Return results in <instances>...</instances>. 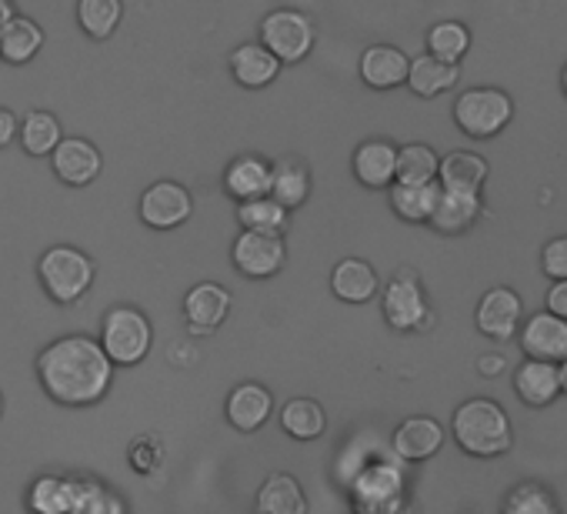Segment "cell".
<instances>
[{
  "instance_id": "1",
  "label": "cell",
  "mask_w": 567,
  "mask_h": 514,
  "mask_svg": "<svg viewBox=\"0 0 567 514\" xmlns=\"http://www.w3.org/2000/svg\"><path fill=\"white\" fill-rule=\"evenodd\" d=\"M38 381L44 394L64 408H91L114 384V361L101 338L64 335L38 354Z\"/></svg>"
},
{
  "instance_id": "2",
  "label": "cell",
  "mask_w": 567,
  "mask_h": 514,
  "mask_svg": "<svg viewBox=\"0 0 567 514\" xmlns=\"http://www.w3.org/2000/svg\"><path fill=\"white\" fill-rule=\"evenodd\" d=\"M451 431L457 448L471 458H501L511 451L514 441L507 411L491 398H471L457 404L451 418Z\"/></svg>"
},
{
  "instance_id": "3",
  "label": "cell",
  "mask_w": 567,
  "mask_h": 514,
  "mask_svg": "<svg viewBox=\"0 0 567 514\" xmlns=\"http://www.w3.org/2000/svg\"><path fill=\"white\" fill-rule=\"evenodd\" d=\"M38 278H41V288L44 295L54 301V305H78L94 278H97V265L91 257L81 250V247H71V244H54L41 254L38 261Z\"/></svg>"
},
{
  "instance_id": "4",
  "label": "cell",
  "mask_w": 567,
  "mask_h": 514,
  "mask_svg": "<svg viewBox=\"0 0 567 514\" xmlns=\"http://www.w3.org/2000/svg\"><path fill=\"white\" fill-rule=\"evenodd\" d=\"M101 345H104L107 358L114 361V368H137L154 348L151 318L131 305L111 308L101 321Z\"/></svg>"
},
{
  "instance_id": "5",
  "label": "cell",
  "mask_w": 567,
  "mask_h": 514,
  "mask_svg": "<svg viewBox=\"0 0 567 514\" xmlns=\"http://www.w3.org/2000/svg\"><path fill=\"white\" fill-rule=\"evenodd\" d=\"M348 494L354 514H401L408 481L398 461H374L351 477Z\"/></svg>"
},
{
  "instance_id": "6",
  "label": "cell",
  "mask_w": 567,
  "mask_h": 514,
  "mask_svg": "<svg viewBox=\"0 0 567 514\" xmlns=\"http://www.w3.org/2000/svg\"><path fill=\"white\" fill-rule=\"evenodd\" d=\"M514 117V101L497 88H471L454 101V124L474 137H497Z\"/></svg>"
},
{
  "instance_id": "7",
  "label": "cell",
  "mask_w": 567,
  "mask_h": 514,
  "mask_svg": "<svg viewBox=\"0 0 567 514\" xmlns=\"http://www.w3.org/2000/svg\"><path fill=\"white\" fill-rule=\"evenodd\" d=\"M260 44L277 54L280 64H298L315 48V24L301 11H270L260 21Z\"/></svg>"
},
{
  "instance_id": "8",
  "label": "cell",
  "mask_w": 567,
  "mask_h": 514,
  "mask_svg": "<svg viewBox=\"0 0 567 514\" xmlns=\"http://www.w3.org/2000/svg\"><path fill=\"white\" fill-rule=\"evenodd\" d=\"M137 214L141 220L151 227V230H174L181 224L190 220L194 214V197L184 184L177 181H154L144 194H141V204H137Z\"/></svg>"
},
{
  "instance_id": "9",
  "label": "cell",
  "mask_w": 567,
  "mask_h": 514,
  "mask_svg": "<svg viewBox=\"0 0 567 514\" xmlns=\"http://www.w3.org/2000/svg\"><path fill=\"white\" fill-rule=\"evenodd\" d=\"M284 257H288V247L277 234H257V230H244L234 240L230 261L237 268V275L250 278V281H267L284 268Z\"/></svg>"
},
{
  "instance_id": "10",
  "label": "cell",
  "mask_w": 567,
  "mask_h": 514,
  "mask_svg": "<svg viewBox=\"0 0 567 514\" xmlns=\"http://www.w3.org/2000/svg\"><path fill=\"white\" fill-rule=\"evenodd\" d=\"M381 311H384V321L394 328V331H417L427 325V298L421 291V281L411 275V271H398L384 295H381Z\"/></svg>"
},
{
  "instance_id": "11",
  "label": "cell",
  "mask_w": 567,
  "mask_h": 514,
  "mask_svg": "<svg viewBox=\"0 0 567 514\" xmlns=\"http://www.w3.org/2000/svg\"><path fill=\"white\" fill-rule=\"evenodd\" d=\"M517 341L527 358L560 364L567 358V321L557 318L554 311H537L524 321Z\"/></svg>"
},
{
  "instance_id": "12",
  "label": "cell",
  "mask_w": 567,
  "mask_h": 514,
  "mask_svg": "<svg viewBox=\"0 0 567 514\" xmlns=\"http://www.w3.org/2000/svg\"><path fill=\"white\" fill-rule=\"evenodd\" d=\"M227 315H230V291L214 281L194 285L184 298V321L194 338L214 335L227 321Z\"/></svg>"
},
{
  "instance_id": "13",
  "label": "cell",
  "mask_w": 567,
  "mask_h": 514,
  "mask_svg": "<svg viewBox=\"0 0 567 514\" xmlns=\"http://www.w3.org/2000/svg\"><path fill=\"white\" fill-rule=\"evenodd\" d=\"M520 315H524V305H520L517 291H511V288H491L477 301L474 321H477V331L484 338H491V341H511L517 335V328H520Z\"/></svg>"
},
{
  "instance_id": "14",
  "label": "cell",
  "mask_w": 567,
  "mask_h": 514,
  "mask_svg": "<svg viewBox=\"0 0 567 514\" xmlns=\"http://www.w3.org/2000/svg\"><path fill=\"white\" fill-rule=\"evenodd\" d=\"M51 167H54V174L68 187H87V184H94L101 177L104 157H101L94 141H87V137H64L61 147L51 154Z\"/></svg>"
},
{
  "instance_id": "15",
  "label": "cell",
  "mask_w": 567,
  "mask_h": 514,
  "mask_svg": "<svg viewBox=\"0 0 567 514\" xmlns=\"http://www.w3.org/2000/svg\"><path fill=\"white\" fill-rule=\"evenodd\" d=\"M408 74H411V58L401 48L374 44L361 54V81L374 91H394L408 84Z\"/></svg>"
},
{
  "instance_id": "16",
  "label": "cell",
  "mask_w": 567,
  "mask_h": 514,
  "mask_svg": "<svg viewBox=\"0 0 567 514\" xmlns=\"http://www.w3.org/2000/svg\"><path fill=\"white\" fill-rule=\"evenodd\" d=\"M398 151L391 141H364L354 157H351V167H354V177L371 187V191H381V187H391L398 181Z\"/></svg>"
},
{
  "instance_id": "17",
  "label": "cell",
  "mask_w": 567,
  "mask_h": 514,
  "mask_svg": "<svg viewBox=\"0 0 567 514\" xmlns=\"http://www.w3.org/2000/svg\"><path fill=\"white\" fill-rule=\"evenodd\" d=\"M441 444H444V428L427 414L408 418L404 424L394 428L391 438V448L401 461H427L441 451Z\"/></svg>"
},
{
  "instance_id": "18",
  "label": "cell",
  "mask_w": 567,
  "mask_h": 514,
  "mask_svg": "<svg viewBox=\"0 0 567 514\" xmlns=\"http://www.w3.org/2000/svg\"><path fill=\"white\" fill-rule=\"evenodd\" d=\"M224 411H227V421H230L237 431L250 434V431H257V428L267 424V418H270V411H274V394H270L264 384H257V381H244V384H237V388L227 394Z\"/></svg>"
},
{
  "instance_id": "19",
  "label": "cell",
  "mask_w": 567,
  "mask_h": 514,
  "mask_svg": "<svg viewBox=\"0 0 567 514\" xmlns=\"http://www.w3.org/2000/svg\"><path fill=\"white\" fill-rule=\"evenodd\" d=\"M270 181H274V167L264 157H257V154H240L224 171V191L237 204L254 201V197H267L270 194Z\"/></svg>"
},
{
  "instance_id": "20",
  "label": "cell",
  "mask_w": 567,
  "mask_h": 514,
  "mask_svg": "<svg viewBox=\"0 0 567 514\" xmlns=\"http://www.w3.org/2000/svg\"><path fill=\"white\" fill-rule=\"evenodd\" d=\"M514 391L527 408H547L550 401H557V394H564L560 388V368L550 361H534L527 358L517 371H514Z\"/></svg>"
},
{
  "instance_id": "21",
  "label": "cell",
  "mask_w": 567,
  "mask_h": 514,
  "mask_svg": "<svg viewBox=\"0 0 567 514\" xmlns=\"http://www.w3.org/2000/svg\"><path fill=\"white\" fill-rule=\"evenodd\" d=\"M28 514H74L78 507V477L41 474L24 497Z\"/></svg>"
},
{
  "instance_id": "22",
  "label": "cell",
  "mask_w": 567,
  "mask_h": 514,
  "mask_svg": "<svg viewBox=\"0 0 567 514\" xmlns=\"http://www.w3.org/2000/svg\"><path fill=\"white\" fill-rule=\"evenodd\" d=\"M230 74L240 88L247 91H260L267 88L277 74H280V61L277 54H270L260 41L257 44H240L230 54Z\"/></svg>"
},
{
  "instance_id": "23",
  "label": "cell",
  "mask_w": 567,
  "mask_h": 514,
  "mask_svg": "<svg viewBox=\"0 0 567 514\" xmlns=\"http://www.w3.org/2000/svg\"><path fill=\"white\" fill-rule=\"evenodd\" d=\"M257 514H308V494L295 474H270L254 501Z\"/></svg>"
},
{
  "instance_id": "24",
  "label": "cell",
  "mask_w": 567,
  "mask_h": 514,
  "mask_svg": "<svg viewBox=\"0 0 567 514\" xmlns=\"http://www.w3.org/2000/svg\"><path fill=\"white\" fill-rule=\"evenodd\" d=\"M331 291L344 305H368L378 298V271L361 257H344L331 275Z\"/></svg>"
},
{
  "instance_id": "25",
  "label": "cell",
  "mask_w": 567,
  "mask_h": 514,
  "mask_svg": "<svg viewBox=\"0 0 567 514\" xmlns=\"http://www.w3.org/2000/svg\"><path fill=\"white\" fill-rule=\"evenodd\" d=\"M44 48V28L31 18H14L4 31H0V61L11 68L31 64Z\"/></svg>"
},
{
  "instance_id": "26",
  "label": "cell",
  "mask_w": 567,
  "mask_h": 514,
  "mask_svg": "<svg viewBox=\"0 0 567 514\" xmlns=\"http://www.w3.org/2000/svg\"><path fill=\"white\" fill-rule=\"evenodd\" d=\"M441 181H431V184H391V207L401 220L408 224H431L434 217V207L441 201Z\"/></svg>"
},
{
  "instance_id": "27",
  "label": "cell",
  "mask_w": 567,
  "mask_h": 514,
  "mask_svg": "<svg viewBox=\"0 0 567 514\" xmlns=\"http://www.w3.org/2000/svg\"><path fill=\"white\" fill-rule=\"evenodd\" d=\"M444 191H464V194H481L487 181V161L471 154V151H451L441 157V174H437Z\"/></svg>"
},
{
  "instance_id": "28",
  "label": "cell",
  "mask_w": 567,
  "mask_h": 514,
  "mask_svg": "<svg viewBox=\"0 0 567 514\" xmlns=\"http://www.w3.org/2000/svg\"><path fill=\"white\" fill-rule=\"evenodd\" d=\"M481 217V194L464 191H441V201L434 207L431 227L441 234H464Z\"/></svg>"
},
{
  "instance_id": "29",
  "label": "cell",
  "mask_w": 567,
  "mask_h": 514,
  "mask_svg": "<svg viewBox=\"0 0 567 514\" xmlns=\"http://www.w3.org/2000/svg\"><path fill=\"white\" fill-rule=\"evenodd\" d=\"M461 71L457 64H447L434 54H421L411 61V74H408V88L417 94V97H437L444 91H451L457 84Z\"/></svg>"
},
{
  "instance_id": "30",
  "label": "cell",
  "mask_w": 567,
  "mask_h": 514,
  "mask_svg": "<svg viewBox=\"0 0 567 514\" xmlns=\"http://www.w3.org/2000/svg\"><path fill=\"white\" fill-rule=\"evenodd\" d=\"M311 194V171L295 161V157H284L274 164V181H270V197L277 204H284L288 210H298Z\"/></svg>"
},
{
  "instance_id": "31",
  "label": "cell",
  "mask_w": 567,
  "mask_h": 514,
  "mask_svg": "<svg viewBox=\"0 0 567 514\" xmlns=\"http://www.w3.org/2000/svg\"><path fill=\"white\" fill-rule=\"evenodd\" d=\"M21 147L31 154V157H51L61 141H64V131H61V121L51 114V111H28L21 117Z\"/></svg>"
},
{
  "instance_id": "32",
  "label": "cell",
  "mask_w": 567,
  "mask_h": 514,
  "mask_svg": "<svg viewBox=\"0 0 567 514\" xmlns=\"http://www.w3.org/2000/svg\"><path fill=\"white\" fill-rule=\"evenodd\" d=\"M280 428L295 441H315L328 428V414L315 398H291L280 411Z\"/></svg>"
},
{
  "instance_id": "33",
  "label": "cell",
  "mask_w": 567,
  "mask_h": 514,
  "mask_svg": "<svg viewBox=\"0 0 567 514\" xmlns=\"http://www.w3.org/2000/svg\"><path fill=\"white\" fill-rule=\"evenodd\" d=\"M124 21V0H78V24L91 41H107Z\"/></svg>"
},
{
  "instance_id": "34",
  "label": "cell",
  "mask_w": 567,
  "mask_h": 514,
  "mask_svg": "<svg viewBox=\"0 0 567 514\" xmlns=\"http://www.w3.org/2000/svg\"><path fill=\"white\" fill-rule=\"evenodd\" d=\"M288 207L277 204L270 194L267 197H254V201H244L237 204V220L244 230H257V234H277L288 227Z\"/></svg>"
},
{
  "instance_id": "35",
  "label": "cell",
  "mask_w": 567,
  "mask_h": 514,
  "mask_svg": "<svg viewBox=\"0 0 567 514\" xmlns=\"http://www.w3.org/2000/svg\"><path fill=\"white\" fill-rule=\"evenodd\" d=\"M441 174V157L431 144H404L398 151V184H431Z\"/></svg>"
},
{
  "instance_id": "36",
  "label": "cell",
  "mask_w": 567,
  "mask_h": 514,
  "mask_svg": "<svg viewBox=\"0 0 567 514\" xmlns=\"http://www.w3.org/2000/svg\"><path fill=\"white\" fill-rule=\"evenodd\" d=\"M501 514H560L554 491L540 481H520L507 491Z\"/></svg>"
},
{
  "instance_id": "37",
  "label": "cell",
  "mask_w": 567,
  "mask_h": 514,
  "mask_svg": "<svg viewBox=\"0 0 567 514\" xmlns=\"http://www.w3.org/2000/svg\"><path fill=\"white\" fill-rule=\"evenodd\" d=\"M467 48H471V31L461 21H437L427 31V54H434L447 64H461Z\"/></svg>"
},
{
  "instance_id": "38",
  "label": "cell",
  "mask_w": 567,
  "mask_h": 514,
  "mask_svg": "<svg viewBox=\"0 0 567 514\" xmlns=\"http://www.w3.org/2000/svg\"><path fill=\"white\" fill-rule=\"evenodd\" d=\"M540 271L550 281H567V237H554L540 250Z\"/></svg>"
},
{
  "instance_id": "39",
  "label": "cell",
  "mask_w": 567,
  "mask_h": 514,
  "mask_svg": "<svg viewBox=\"0 0 567 514\" xmlns=\"http://www.w3.org/2000/svg\"><path fill=\"white\" fill-rule=\"evenodd\" d=\"M18 137H21V121H18V114L8 111V107H0V151L11 147Z\"/></svg>"
},
{
  "instance_id": "40",
  "label": "cell",
  "mask_w": 567,
  "mask_h": 514,
  "mask_svg": "<svg viewBox=\"0 0 567 514\" xmlns=\"http://www.w3.org/2000/svg\"><path fill=\"white\" fill-rule=\"evenodd\" d=\"M547 311H554L557 318L567 321V281H554L547 291Z\"/></svg>"
},
{
  "instance_id": "41",
  "label": "cell",
  "mask_w": 567,
  "mask_h": 514,
  "mask_svg": "<svg viewBox=\"0 0 567 514\" xmlns=\"http://www.w3.org/2000/svg\"><path fill=\"white\" fill-rule=\"evenodd\" d=\"M501 371H504V358H497V354H487V358H481V374L494 378V374H501Z\"/></svg>"
},
{
  "instance_id": "42",
  "label": "cell",
  "mask_w": 567,
  "mask_h": 514,
  "mask_svg": "<svg viewBox=\"0 0 567 514\" xmlns=\"http://www.w3.org/2000/svg\"><path fill=\"white\" fill-rule=\"evenodd\" d=\"M14 18H18V11H14L11 0H0V31H4Z\"/></svg>"
},
{
  "instance_id": "43",
  "label": "cell",
  "mask_w": 567,
  "mask_h": 514,
  "mask_svg": "<svg viewBox=\"0 0 567 514\" xmlns=\"http://www.w3.org/2000/svg\"><path fill=\"white\" fill-rule=\"evenodd\" d=\"M557 368H560V388H564V394H567V358H564Z\"/></svg>"
},
{
  "instance_id": "44",
  "label": "cell",
  "mask_w": 567,
  "mask_h": 514,
  "mask_svg": "<svg viewBox=\"0 0 567 514\" xmlns=\"http://www.w3.org/2000/svg\"><path fill=\"white\" fill-rule=\"evenodd\" d=\"M560 91H564V97H567V64H564V71H560Z\"/></svg>"
},
{
  "instance_id": "45",
  "label": "cell",
  "mask_w": 567,
  "mask_h": 514,
  "mask_svg": "<svg viewBox=\"0 0 567 514\" xmlns=\"http://www.w3.org/2000/svg\"><path fill=\"white\" fill-rule=\"evenodd\" d=\"M0 418H4V394H0Z\"/></svg>"
}]
</instances>
